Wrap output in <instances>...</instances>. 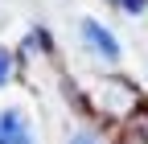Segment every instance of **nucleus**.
I'll return each instance as SVG.
<instances>
[{
    "mask_svg": "<svg viewBox=\"0 0 148 144\" xmlns=\"http://www.w3.org/2000/svg\"><path fill=\"white\" fill-rule=\"evenodd\" d=\"M82 41H86L90 53H95V58H103V62H115V58H119V41L111 37L99 21H82Z\"/></svg>",
    "mask_w": 148,
    "mask_h": 144,
    "instance_id": "obj_2",
    "label": "nucleus"
},
{
    "mask_svg": "<svg viewBox=\"0 0 148 144\" xmlns=\"http://www.w3.org/2000/svg\"><path fill=\"white\" fill-rule=\"evenodd\" d=\"M123 8H127V12H140V8H144V0H123Z\"/></svg>",
    "mask_w": 148,
    "mask_h": 144,
    "instance_id": "obj_7",
    "label": "nucleus"
},
{
    "mask_svg": "<svg viewBox=\"0 0 148 144\" xmlns=\"http://www.w3.org/2000/svg\"><path fill=\"white\" fill-rule=\"evenodd\" d=\"M95 103L103 107L107 115H127V111H136V91L127 82H115V78H111V82H103L99 91H95Z\"/></svg>",
    "mask_w": 148,
    "mask_h": 144,
    "instance_id": "obj_1",
    "label": "nucleus"
},
{
    "mask_svg": "<svg viewBox=\"0 0 148 144\" xmlns=\"http://www.w3.org/2000/svg\"><path fill=\"white\" fill-rule=\"evenodd\" d=\"M0 144H33L29 119L21 111H4V115H0Z\"/></svg>",
    "mask_w": 148,
    "mask_h": 144,
    "instance_id": "obj_3",
    "label": "nucleus"
},
{
    "mask_svg": "<svg viewBox=\"0 0 148 144\" xmlns=\"http://www.w3.org/2000/svg\"><path fill=\"white\" fill-rule=\"evenodd\" d=\"M8 74H12V53H8V49H0V86L8 82Z\"/></svg>",
    "mask_w": 148,
    "mask_h": 144,
    "instance_id": "obj_4",
    "label": "nucleus"
},
{
    "mask_svg": "<svg viewBox=\"0 0 148 144\" xmlns=\"http://www.w3.org/2000/svg\"><path fill=\"white\" fill-rule=\"evenodd\" d=\"M70 144H95V136H90V132H78V136H74Z\"/></svg>",
    "mask_w": 148,
    "mask_h": 144,
    "instance_id": "obj_6",
    "label": "nucleus"
},
{
    "mask_svg": "<svg viewBox=\"0 0 148 144\" xmlns=\"http://www.w3.org/2000/svg\"><path fill=\"white\" fill-rule=\"evenodd\" d=\"M132 128H136V132L148 140V111H136V115H132Z\"/></svg>",
    "mask_w": 148,
    "mask_h": 144,
    "instance_id": "obj_5",
    "label": "nucleus"
}]
</instances>
